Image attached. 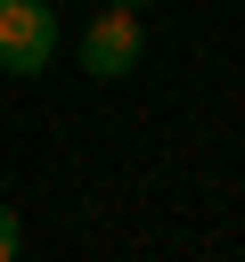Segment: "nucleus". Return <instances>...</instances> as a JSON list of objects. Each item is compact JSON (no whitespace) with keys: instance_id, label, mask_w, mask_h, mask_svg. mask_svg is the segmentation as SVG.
<instances>
[{"instance_id":"obj_1","label":"nucleus","mask_w":245,"mask_h":262,"mask_svg":"<svg viewBox=\"0 0 245 262\" xmlns=\"http://www.w3.org/2000/svg\"><path fill=\"white\" fill-rule=\"evenodd\" d=\"M139 57H147L139 8H98L82 25V74L90 82H122V74H139Z\"/></svg>"},{"instance_id":"obj_2","label":"nucleus","mask_w":245,"mask_h":262,"mask_svg":"<svg viewBox=\"0 0 245 262\" xmlns=\"http://www.w3.org/2000/svg\"><path fill=\"white\" fill-rule=\"evenodd\" d=\"M49 57H57V8L0 0V74H49Z\"/></svg>"},{"instance_id":"obj_3","label":"nucleus","mask_w":245,"mask_h":262,"mask_svg":"<svg viewBox=\"0 0 245 262\" xmlns=\"http://www.w3.org/2000/svg\"><path fill=\"white\" fill-rule=\"evenodd\" d=\"M24 254V221H16V205H0V262H16Z\"/></svg>"},{"instance_id":"obj_4","label":"nucleus","mask_w":245,"mask_h":262,"mask_svg":"<svg viewBox=\"0 0 245 262\" xmlns=\"http://www.w3.org/2000/svg\"><path fill=\"white\" fill-rule=\"evenodd\" d=\"M106 8H147V0H106Z\"/></svg>"}]
</instances>
